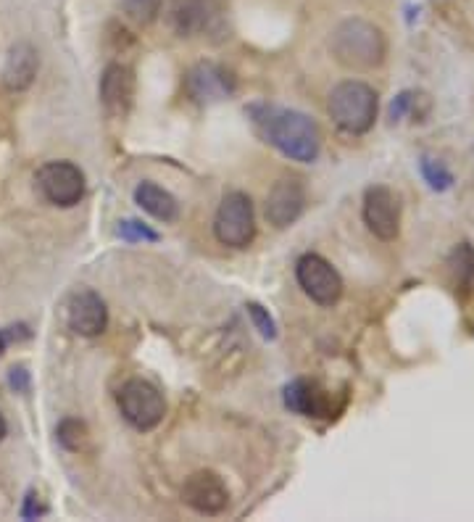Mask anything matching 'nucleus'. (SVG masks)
Masks as SVG:
<instances>
[{
    "mask_svg": "<svg viewBox=\"0 0 474 522\" xmlns=\"http://www.w3.org/2000/svg\"><path fill=\"white\" fill-rule=\"evenodd\" d=\"M253 122L261 130L266 143H272L290 161L311 164L322 151V132H319L314 119L301 114V111L256 106Z\"/></svg>",
    "mask_w": 474,
    "mask_h": 522,
    "instance_id": "obj_1",
    "label": "nucleus"
},
{
    "mask_svg": "<svg viewBox=\"0 0 474 522\" xmlns=\"http://www.w3.org/2000/svg\"><path fill=\"white\" fill-rule=\"evenodd\" d=\"M330 51L340 66L353 72H372L388 56V40L377 24L351 16L332 29Z\"/></svg>",
    "mask_w": 474,
    "mask_h": 522,
    "instance_id": "obj_2",
    "label": "nucleus"
},
{
    "mask_svg": "<svg viewBox=\"0 0 474 522\" xmlns=\"http://www.w3.org/2000/svg\"><path fill=\"white\" fill-rule=\"evenodd\" d=\"M377 109H380L377 90L361 80L340 82L332 87L327 98V114L348 135H364L372 130Z\"/></svg>",
    "mask_w": 474,
    "mask_h": 522,
    "instance_id": "obj_3",
    "label": "nucleus"
},
{
    "mask_svg": "<svg viewBox=\"0 0 474 522\" xmlns=\"http://www.w3.org/2000/svg\"><path fill=\"white\" fill-rule=\"evenodd\" d=\"M216 240L227 248H248L256 238V214L251 196L232 190L222 198L214 219Z\"/></svg>",
    "mask_w": 474,
    "mask_h": 522,
    "instance_id": "obj_4",
    "label": "nucleus"
},
{
    "mask_svg": "<svg viewBox=\"0 0 474 522\" xmlns=\"http://www.w3.org/2000/svg\"><path fill=\"white\" fill-rule=\"evenodd\" d=\"M119 412L135 430H153L161 425L166 414V401L156 385L140 377H132L116 393Z\"/></svg>",
    "mask_w": 474,
    "mask_h": 522,
    "instance_id": "obj_5",
    "label": "nucleus"
},
{
    "mask_svg": "<svg viewBox=\"0 0 474 522\" xmlns=\"http://www.w3.org/2000/svg\"><path fill=\"white\" fill-rule=\"evenodd\" d=\"M37 190L53 206L72 209L85 196V174L72 161H48L37 169Z\"/></svg>",
    "mask_w": 474,
    "mask_h": 522,
    "instance_id": "obj_6",
    "label": "nucleus"
},
{
    "mask_svg": "<svg viewBox=\"0 0 474 522\" xmlns=\"http://www.w3.org/2000/svg\"><path fill=\"white\" fill-rule=\"evenodd\" d=\"M295 277L303 293L319 306H335L343 296V277L319 254H303L295 264Z\"/></svg>",
    "mask_w": 474,
    "mask_h": 522,
    "instance_id": "obj_7",
    "label": "nucleus"
},
{
    "mask_svg": "<svg viewBox=\"0 0 474 522\" xmlns=\"http://www.w3.org/2000/svg\"><path fill=\"white\" fill-rule=\"evenodd\" d=\"M185 90L190 101L198 106H214V103L230 101L235 95V77L214 61H201L187 72Z\"/></svg>",
    "mask_w": 474,
    "mask_h": 522,
    "instance_id": "obj_8",
    "label": "nucleus"
},
{
    "mask_svg": "<svg viewBox=\"0 0 474 522\" xmlns=\"http://www.w3.org/2000/svg\"><path fill=\"white\" fill-rule=\"evenodd\" d=\"M182 501L198 515H222L224 509L230 507V488L216 472L198 470L185 480Z\"/></svg>",
    "mask_w": 474,
    "mask_h": 522,
    "instance_id": "obj_9",
    "label": "nucleus"
},
{
    "mask_svg": "<svg viewBox=\"0 0 474 522\" xmlns=\"http://www.w3.org/2000/svg\"><path fill=\"white\" fill-rule=\"evenodd\" d=\"M364 222L380 240H395L401 232V201L385 185H374L364 193Z\"/></svg>",
    "mask_w": 474,
    "mask_h": 522,
    "instance_id": "obj_10",
    "label": "nucleus"
},
{
    "mask_svg": "<svg viewBox=\"0 0 474 522\" xmlns=\"http://www.w3.org/2000/svg\"><path fill=\"white\" fill-rule=\"evenodd\" d=\"M66 325L82 338H95L108 327V309L95 290H74L66 301Z\"/></svg>",
    "mask_w": 474,
    "mask_h": 522,
    "instance_id": "obj_11",
    "label": "nucleus"
},
{
    "mask_svg": "<svg viewBox=\"0 0 474 522\" xmlns=\"http://www.w3.org/2000/svg\"><path fill=\"white\" fill-rule=\"evenodd\" d=\"M137 80L127 64H108L101 77V103L108 116L124 119L135 103Z\"/></svg>",
    "mask_w": 474,
    "mask_h": 522,
    "instance_id": "obj_12",
    "label": "nucleus"
},
{
    "mask_svg": "<svg viewBox=\"0 0 474 522\" xmlns=\"http://www.w3.org/2000/svg\"><path fill=\"white\" fill-rule=\"evenodd\" d=\"M306 209V190L295 177H282L274 182V188L266 196V219L277 230L290 227Z\"/></svg>",
    "mask_w": 474,
    "mask_h": 522,
    "instance_id": "obj_13",
    "label": "nucleus"
},
{
    "mask_svg": "<svg viewBox=\"0 0 474 522\" xmlns=\"http://www.w3.org/2000/svg\"><path fill=\"white\" fill-rule=\"evenodd\" d=\"M214 11H211L209 0H172L169 6V27L180 37H193L201 32H209L214 22Z\"/></svg>",
    "mask_w": 474,
    "mask_h": 522,
    "instance_id": "obj_14",
    "label": "nucleus"
},
{
    "mask_svg": "<svg viewBox=\"0 0 474 522\" xmlns=\"http://www.w3.org/2000/svg\"><path fill=\"white\" fill-rule=\"evenodd\" d=\"M37 69H40V56L35 48L29 43H16L8 51L6 66H3V85L14 93H22L35 82Z\"/></svg>",
    "mask_w": 474,
    "mask_h": 522,
    "instance_id": "obj_15",
    "label": "nucleus"
},
{
    "mask_svg": "<svg viewBox=\"0 0 474 522\" xmlns=\"http://www.w3.org/2000/svg\"><path fill=\"white\" fill-rule=\"evenodd\" d=\"M285 406L303 417H332L327 393L314 380H303V377L285 388Z\"/></svg>",
    "mask_w": 474,
    "mask_h": 522,
    "instance_id": "obj_16",
    "label": "nucleus"
},
{
    "mask_svg": "<svg viewBox=\"0 0 474 522\" xmlns=\"http://www.w3.org/2000/svg\"><path fill=\"white\" fill-rule=\"evenodd\" d=\"M135 203L145 211V214H151L153 219L166 222V225H169V222H177V217H180V203H177V198H174L169 190H164L161 185H156V182L151 180H145L137 185Z\"/></svg>",
    "mask_w": 474,
    "mask_h": 522,
    "instance_id": "obj_17",
    "label": "nucleus"
},
{
    "mask_svg": "<svg viewBox=\"0 0 474 522\" xmlns=\"http://www.w3.org/2000/svg\"><path fill=\"white\" fill-rule=\"evenodd\" d=\"M448 275L456 296L467 298L474 290V251L469 243H461L448 256Z\"/></svg>",
    "mask_w": 474,
    "mask_h": 522,
    "instance_id": "obj_18",
    "label": "nucleus"
},
{
    "mask_svg": "<svg viewBox=\"0 0 474 522\" xmlns=\"http://www.w3.org/2000/svg\"><path fill=\"white\" fill-rule=\"evenodd\" d=\"M56 435L58 443L66 451H74V454H79V451H85L90 446V430H87V425L82 420H64L56 428Z\"/></svg>",
    "mask_w": 474,
    "mask_h": 522,
    "instance_id": "obj_19",
    "label": "nucleus"
},
{
    "mask_svg": "<svg viewBox=\"0 0 474 522\" xmlns=\"http://www.w3.org/2000/svg\"><path fill=\"white\" fill-rule=\"evenodd\" d=\"M161 3H164V0H122V11L130 16L135 24L148 27V24L156 22L158 14H161Z\"/></svg>",
    "mask_w": 474,
    "mask_h": 522,
    "instance_id": "obj_20",
    "label": "nucleus"
},
{
    "mask_svg": "<svg viewBox=\"0 0 474 522\" xmlns=\"http://www.w3.org/2000/svg\"><path fill=\"white\" fill-rule=\"evenodd\" d=\"M245 309H248V317H251L253 327L264 335L266 341H274V338H277V322L272 319V314L266 312L261 304H248Z\"/></svg>",
    "mask_w": 474,
    "mask_h": 522,
    "instance_id": "obj_21",
    "label": "nucleus"
},
{
    "mask_svg": "<svg viewBox=\"0 0 474 522\" xmlns=\"http://www.w3.org/2000/svg\"><path fill=\"white\" fill-rule=\"evenodd\" d=\"M119 235H122L127 243H140V240L156 243L158 240V232H153L151 227H145L143 222H137V219H124V222H119Z\"/></svg>",
    "mask_w": 474,
    "mask_h": 522,
    "instance_id": "obj_22",
    "label": "nucleus"
},
{
    "mask_svg": "<svg viewBox=\"0 0 474 522\" xmlns=\"http://www.w3.org/2000/svg\"><path fill=\"white\" fill-rule=\"evenodd\" d=\"M422 172L424 177H427V182H430L432 188L435 190H446L448 185H451V172H448L440 161H432V159H424L422 161Z\"/></svg>",
    "mask_w": 474,
    "mask_h": 522,
    "instance_id": "obj_23",
    "label": "nucleus"
},
{
    "mask_svg": "<svg viewBox=\"0 0 474 522\" xmlns=\"http://www.w3.org/2000/svg\"><path fill=\"white\" fill-rule=\"evenodd\" d=\"M45 512H48V507H45L43 501H40V496H37L35 491H29L27 499H24V507H22L24 520H37V517H43Z\"/></svg>",
    "mask_w": 474,
    "mask_h": 522,
    "instance_id": "obj_24",
    "label": "nucleus"
},
{
    "mask_svg": "<svg viewBox=\"0 0 474 522\" xmlns=\"http://www.w3.org/2000/svg\"><path fill=\"white\" fill-rule=\"evenodd\" d=\"M8 383L14 388L16 393H27L29 391V372L24 367H14L8 372Z\"/></svg>",
    "mask_w": 474,
    "mask_h": 522,
    "instance_id": "obj_25",
    "label": "nucleus"
},
{
    "mask_svg": "<svg viewBox=\"0 0 474 522\" xmlns=\"http://www.w3.org/2000/svg\"><path fill=\"white\" fill-rule=\"evenodd\" d=\"M6 346H8V338H6V333L0 330V356L6 354Z\"/></svg>",
    "mask_w": 474,
    "mask_h": 522,
    "instance_id": "obj_26",
    "label": "nucleus"
},
{
    "mask_svg": "<svg viewBox=\"0 0 474 522\" xmlns=\"http://www.w3.org/2000/svg\"><path fill=\"white\" fill-rule=\"evenodd\" d=\"M6 433H8V425H6V420H3V414H0V441L6 438Z\"/></svg>",
    "mask_w": 474,
    "mask_h": 522,
    "instance_id": "obj_27",
    "label": "nucleus"
}]
</instances>
